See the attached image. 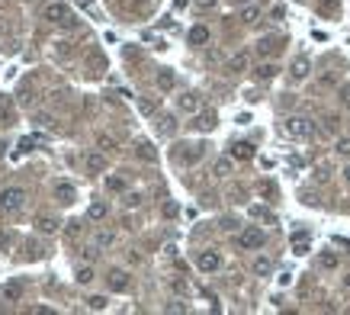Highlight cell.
Returning a JSON list of instances; mask_svg holds the SVG:
<instances>
[{
    "label": "cell",
    "mask_w": 350,
    "mask_h": 315,
    "mask_svg": "<svg viewBox=\"0 0 350 315\" xmlns=\"http://www.w3.org/2000/svg\"><path fill=\"white\" fill-rule=\"evenodd\" d=\"M45 16H48L55 26H65V29H68V26H74V13L68 10L65 4H51L48 10H45Z\"/></svg>",
    "instance_id": "obj_4"
},
{
    "label": "cell",
    "mask_w": 350,
    "mask_h": 315,
    "mask_svg": "<svg viewBox=\"0 0 350 315\" xmlns=\"http://www.w3.org/2000/svg\"><path fill=\"white\" fill-rule=\"evenodd\" d=\"M58 196H61V203H74V187L71 183H58Z\"/></svg>",
    "instance_id": "obj_24"
},
{
    "label": "cell",
    "mask_w": 350,
    "mask_h": 315,
    "mask_svg": "<svg viewBox=\"0 0 350 315\" xmlns=\"http://www.w3.org/2000/svg\"><path fill=\"white\" fill-rule=\"evenodd\" d=\"M273 48H276V45H273V42H267V39L257 45V51H260V55H267V51H273Z\"/></svg>",
    "instance_id": "obj_35"
},
{
    "label": "cell",
    "mask_w": 350,
    "mask_h": 315,
    "mask_svg": "<svg viewBox=\"0 0 350 315\" xmlns=\"http://www.w3.org/2000/svg\"><path fill=\"white\" fill-rule=\"evenodd\" d=\"M270 16H273V20H283V16H286V10H283V7H270Z\"/></svg>",
    "instance_id": "obj_34"
},
{
    "label": "cell",
    "mask_w": 350,
    "mask_h": 315,
    "mask_svg": "<svg viewBox=\"0 0 350 315\" xmlns=\"http://www.w3.org/2000/svg\"><path fill=\"white\" fill-rule=\"evenodd\" d=\"M286 135L296 138V142H309L315 135V122L309 116H289L286 119Z\"/></svg>",
    "instance_id": "obj_1"
},
{
    "label": "cell",
    "mask_w": 350,
    "mask_h": 315,
    "mask_svg": "<svg viewBox=\"0 0 350 315\" xmlns=\"http://www.w3.org/2000/svg\"><path fill=\"white\" fill-rule=\"evenodd\" d=\"M173 87H177V77H173V71H167V68H161V71H157V90L170 93Z\"/></svg>",
    "instance_id": "obj_9"
},
{
    "label": "cell",
    "mask_w": 350,
    "mask_h": 315,
    "mask_svg": "<svg viewBox=\"0 0 350 315\" xmlns=\"http://www.w3.org/2000/svg\"><path fill=\"white\" fill-rule=\"evenodd\" d=\"M215 4H218V0H196L199 10H215Z\"/></svg>",
    "instance_id": "obj_33"
},
{
    "label": "cell",
    "mask_w": 350,
    "mask_h": 315,
    "mask_svg": "<svg viewBox=\"0 0 350 315\" xmlns=\"http://www.w3.org/2000/svg\"><path fill=\"white\" fill-rule=\"evenodd\" d=\"M334 151H337L340 158H350V135H340V138H337V145H334Z\"/></svg>",
    "instance_id": "obj_26"
},
{
    "label": "cell",
    "mask_w": 350,
    "mask_h": 315,
    "mask_svg": "<svg viewBox=\"0 0 350 315\" xmlns=\"http://www.w3.org/2000/svg\"><path fill=\"white\" fill-rule=\"evenodd\" d=\"M267 244V235L257 229V225H248V229H241L238 232V248L241 251H257V248H264Z\"/></svg>",
    "instance_id": "obj_3"
},
{
    "label": "cell",
    "mask_w": 350,
    "mask_h": 315,
    "mask_svg": "<svg viewBox=\"0 0 350 315\" xmlns=\"http://www.w3.org/2000/svg\"><path fill=\"white\" fill-rule=\"evenodd\" d=\"M0 154H4V142H0Z\"/></svg>",
    "instance_id": "obj_39"
},
{
    "label": "cell",
    "mask_w": 350,
    "mask_h": 315,
    "mask_svg": "<svg viewBox=\"0 0 350 315\" xmlns=\"http://www.w3.org/2000/svg\"><path fill=\"white\" fill-rule=\"evenodd\" d=\"M196 267L203 270V274H215V270L222 267V254H218V251H203V254L196 257Z\"/></svg>",
    "instance_id": "obj_5"
},
{
    "label": "cell",
    "mask_w": 350,
    "mask_h": 315,
    "mask_svg": "<svg viewBox=\"0 0 350 315\" xmlns=\"http://www.w3.org/2000/svg\"><path fill=\"white\" fill-rule=\"evenodd\" d=\"M87 309L103 312V309H106V296H90V299H87Z\"/></svg>",
    "instance_id": "obj_28"
},
{
    "label": "cell",
    "mask_w": 350,
    "mask_h": 315,
    "mask_svg": "<svg viewBox=\"0 0 350 315\" xmlns=\"http://www.w3.org/2000/svg\"><path fill=\"white\" fill-rule=\"evenodd\" d=\"M187 39H190V45H206L209 42V29L206 26H193V29L187 32Z\"/></svg>",
    "instance_id": "obj_13"
},
{
    "label": "cell",
    "mask_w": 350,
    "mask_h": 315,
    "mask_svg": "<svg viewBox=\"0 0 350 315\" xmlns=\"http://www.w3.org/2000/svg\"><path fill=\"white\" fill-rule=\"evenodd\" d=\"M244 68H248V55H231V58H228V71L241 74Z\"/></svg>",
    "instance_id": "obj_21"
},
{
    "label": "cell",
    "mask_w": 350,
    "mask_h": 315,
    "mask_svg": "<svg viewBox=\"0 0 350 315\" xmlns=\"http://www.w3.org/2000/svg\"><path fill=\"white\" fill-rule=\"evenodd\" d=\"M87 219H93V222H100V219H106V203H93L87 209Z\"/></svg>",
    "instance_id": "obj_23"
},
{
    "label": "cell",
    "mask_w": 350,
    "mask_h": 315,
    "mask_svg": "<svg viewBox=\"0 0 350 315\" xmlns=\"http://www.w3.org/2000/svg\"><path fill=\"white\" fill-rule=\"evenodd\" d=\"M279 68L273 65V61H264V65H257L254 68V74H257V81H270V77H276Z\"/></svg>",
    "instance_id": "obj_15"
},
{
    "label": "cell",
    "mask_w": 350,
    "mask_h": 315,
    "mask_svg": "<svg viewBox=\"0 0 350 315\" xmlns=\"http://www.w3.org/2000/svg\"><path fill=\"white\" fill-rule=\"evenodd\" d=\"M26 203V190L23 187H4L0 190V213H7V216H13V213H20Z\"/></svg>",
    "instance_id": "obj_2"
},
{
    "label": "cell",
    "mask_w": 350,
    "mask_h": 315,
    "mask_svg": "<svg viewBox=\"0 0 350 315\" xmlns=\"http://www.w3.org/2000/svg\"><path fill=\"white\" fill-rule=\"evenodd\" d=\"M170 286H173V293H177V296H187L190 293V283H187V280H170Z\"/></svg>",
    "instance_id": "obj_29"
},
{
    "label": "cell",
    "mask_w": 350,
    "mask_h": 315,
    "mask_svg": "<svg viewBox=\"0 0 350 315\" xmlns=\"http://www.w3.org/2000/svg\"><path fill=\"white\" fill-rule=\"evenodd\" d=\"M122 203H126V206H138V203H142V196H138V193H126Z\"/></svg>",
    "instance_id": "obj_32"
},
{
    "label": "cell",
    "mask_w": 350,
    "mask_h": 315,
    "mask_svg": "<svg viewBox=\"0 0 350 315\" xmlns=\"http://www.w3.org/2000/svg\"><path fill=\"white\" fill-rule=\"evenodd\" d=\"M97 244H100V248H109V244H112V235H109V232H100V235H97Z\"/></svg>",
    "instance_id": "obj_30"
},
{
    "label": "cell",
    "mask_w": 350,
    "mask_h": 315,
    "mask_svg": "<svg viewBox=\"0 0 350 315\" xmlns=\"http://www.w3.org/2000/svg\"><path fill=\"white\" fill-rule=\"evenodd\" d=\"M270 270H273V260H270V257H257V260H254V274L267 277Z\"/></svg>",
    "instance_id": "obj_22"
},
{
    "label": "cell",
    "mask_w": 350,
    "mask_h": 315,
    "mask_svg": "<svg viewBox=\"0 0 350 315\" xmlns=\"http://www.w3.org/2000/svg\"><path fill=\"white\" fill-rule=\"evenodd\" d=\"M257 16H260V7H254V4H248V7L241 10V20H244V23H257Z\"/></svg>",
    "instance_id": "obj_25"
},
{
    "label": "cell",
    "mask_w": 350,
    "mask_h": 315,
    "mask_svg": "<svg viewBox=\"0 0 350 315\" xmlns=\"http://www.w3.org/2000/svg\"><path fill=\"white\" fill-rule=\"evenodd\" d=\"M212 171H215V177H228V174L235 171V161H231V158H215V164H212Z\"/></svg>",
    "instance_id": "obj_12"
},
{
    "label": "cell",
    "mask_w": 350,
    "mask_h": 315,
    "mask_svg": "<svg viewBox=\"0 0 350 315\" xmlns=\"http://www.w3.org/2000/svg\"><path fill=\"white\" fill-rule=\"evenodd\" d=\"M231 158H241V161H248V158H254V148L248 142H241V145H231Z\"/></svg>",
    "instance_id": "obj_19"
},
{
    "label": "cell",
    "mask_w": 350,
    "mask_h": 315,
    "mask_svg": "<svg viewBox=\"0 0 350 315\" xmlns=\"http://www.w3.org/2000/svg\"><path fill=\"white\" fill-rule=\"evenodd\" d=\"M106 286H109L112 293H126L129 290V274H126V270H109Z\"/></svg>",
    "instance_id": "obj_6"
},
{
    "label": "cell",
    "mask_w": 350,
    "mask_h": 315,
    "mask_svg": "<svg viewBox=\"0 0 350 315\" xmlns=\"http://www.w3.org/2000/svg\"><path fill=\"white\" fill-rule=\"evenodd\" d=\"M344 180L350 183V164H347V168H344Z\"/></svg>",
    "instance_id": "obj_38"
},
{
    "label": "cell",
    "mask_w": 350,
    "mask_h": 315,
    "mask_svg": "<svg viewBox=\"0 0 350 315\" xmlns=\"http://www.w3.org/2000/svg\"><path fill=\"white\" fill-rule=\"evenodd\" d=\"M36 225H39V232H42V235H51V232H58L61 219H51V216H39V219H36Z\"/></svg>",
    "instance_id": "obj_14"
},
{
    "label": "cell",
    "mask_w": 350,
    "mask_h": 315,
    "mask_svg": "<svg viewBox=\"0 0 350 315\" xmlns=\"http://www.w3.org/2000/svg\"><path fill=\"white\" fill-rule=\"evenodd\" d=\"M177 107H180V113H199V97L196 93H183L177 100Z\"/></svg>",
    "instance_id": "obj_11"
},
{
    "label": "cell",
    "mask_w": 350,
    "mask_h": 315,
    "mask_svg": "<svg viewBox=\"0 0 350 315\" xmlns=\"http://www.w3.org/2000/svg\"><path fill=\"white\" fill-rule=\"evenodd\" d=\"M84 168L90 171V174H100V171H106V151H90L84 158Z\"/></svg>",
    "instance_id": "obj_7"
},
{
    "label": "cell",
    "mask_w": 350,
    "mask_h": 315,
    "mask_svg": "<svg viewBox=\"0 0 350 315\" xmlns=\"http://www.w3.org/2000/svg\"><path fill=\"white\" fill-rule=\"evenodd\" d=\"M100 148H103V151H112V148H116V142H112V138H106V135H100Z\"/></svg>",
    "instance_id": "obj_31"
},
{
    "label": "cell",
    "mask_w": 350,
    "mask_h": 315,
    "mask_svg": "<svg viewBox=\"0 0 350 315\" xmlns=\"http://www.w3.org/2000/svg\"><path fill=\"white\" fill-rule=\"evenodd\" d=\"M167 309H170V312H187V305H183V302H170Z\"/></svg>",
    "instance_id": "obj_36"
},
{
    "label": "cell",
    "mask_w": 350,
    "mask_h": 315,
    "mask_svg": "<svg viewBox=\"0 0 350 315\" xmlns=\"http://www.w3.org/2000/svg\"><path fill=\"white\" fill-rule=\"evenodd\" d=\"M235 7H248V4H254V0H231Z\"/></svg>",
    "instance_id": "obj_37"
},
{
    "label": "cell",
    "mask_w": 350,
    "mask_h": 315,
    "mask_svg": "<svg viewBox=\"0 0 350 315\" xmlns=\"http://www.w3.org/2000/svg\"><path fill=\"white\" fill-rule=\"evenodd\" d=\"M309 71H312V61L305 58V55H299L293 61V77L296 81H305V77H309Z\"/></svg>",
    "instance_id": "obj_10"
},
{
    "label": "cell",
    "mask_w": 350,
    "mask_h": 315,
    "mask_svg": "<svg viewBox=\"0 0 350 315\" xmlns=\"http://www.w3.org/2000/svg\"><path fill=\"white\" fill-rule=\"evenodd\" d=\"M93 277H97V274H93V267H90V264H84V267H77V283H81V286H87V283H93Z\"/></svg>",
    "instance_id": "obj_20"
},
{
    "label": "cell",
    "mask_w": 350,
    "mask_h": 315,
    "mask_svg": "<svg viewBox=\"0 0 350 315\" xmlns=\"http://www.w3.org/2000/svg\"><path fill=\"white\" fill-rule=\"evenodd\" d=\"M106 190L109 193H122V190H126V180L122 177H106Z\"/></svg>",
    "instance_id": "obj_27"
},
{
    "label": "cell",
    "mask_w": 350,
    "mask_h": 315,
    "mask_svg": "<svg viewBox=\"0 0 350 315\" xmlns=\"http://www.w3.org/2000/svg\"><path fill=\"white\" fill-rule=\"evenodd\" d=\"M0 296H4V302H20L23 286H20V283H7L4 290H0Z\"/></svg>",
    "instance_id": "obj_16"
},
{
    "label": "cell",
    "mask_w": 350,
    "mask_h": 315,
    "mask_svg": "<svg viewBox=\"0 0 350 315\" xmlns=\"http://www.w3.org/2000/svg\"><path fill=\"white\" fill-rule=\"evenodd\" d=\"M318 267L321 270H337V254L334 251H321L318 254Z\"/></svg>",
    "instance_id": "obj_17"
},
{
    "label": "cell",
    "mask_w": 350,
    "mask_h": 315,
    "mask_svg": "<svg viewBox=\"0 0 350 315\" xmlns=\"http://www.w3.org/2000/svg\"><path fill=\"white\" fill-rule=\"evenodd\" d=\"M193 129H196V132H212V129H215V113H196Z\"/></svg>",
    "instance_id": "obj_8"
},
{
    "label": "cell",
    "mask_w": 350,
    "mask_h": 315,
    "mask_svg": "<svg viewBox=\"0 0 350 315\" xmlns=\"http://www.w3.org/2000/svg\"><path fill=\"white\" fill-rule=\"evenodd\" d=\"M293 254H309V238H305V232H299V235H296V238H293Z\"/></svg>",
    "instance_id": "obj_18"
}]
</instances>
